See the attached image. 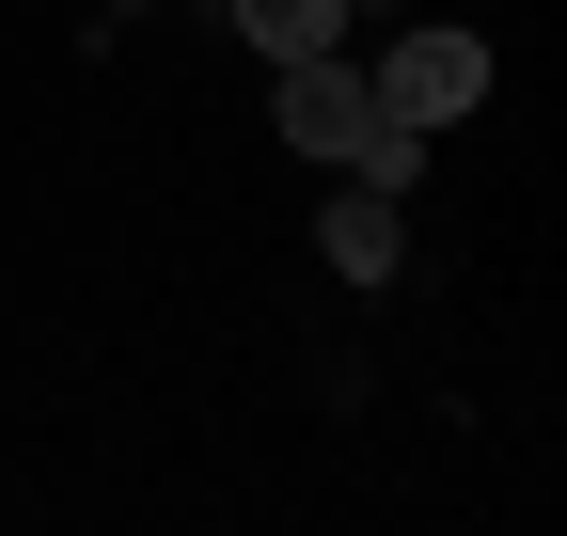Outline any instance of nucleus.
<instances>
[{"label": "nucleus", "instance_id": "nucleus-1", "mask_svg": "<svg viewBox=\"0 0 567 536\" xmlns=\"http://www.w3.org/2000/svg\"><path fill=\"white\" fill-rule=\"evenodd\" d=\"M363 95H379V111H410L425 143H442L457 111H488V32H442V17H394V48L363 63Z\"/></svg>", "mask_w": 567, "mask_h": 536}, {"label": "nucleus", "instance_id": "nucleus-2", "mask_svg": "<svg viewBox=\"0 0 567 536\" xmlns=\"http://www.w3.org/2000/svg\"><path fill=\"white\" fill-rule=\"evenodd\" d=\"M268 80H284V143H300V158H363L379 143V95H363V63H347V48H300V63H268Z\"/></svg>", "mask_w": 567, "mask_h": 536}, {"label": "nucleus", "instance_id": "nucleus-3", "mask_svg": "<svg viewBox=\"0 0 567 536\" xmlns=\"http://www.w3.org/2000/svg\"><path fill=\"white\" fill-rule=\"evenodd\" d=\"M316 252L347 268V285H394V268H410V206H394V189H363V174H331V206H316Z\"/></svg>", "mask_w": 567, "mask_h": 536}, {"label": "nucleus", "instance_id": "nucleus-4", "mask_svg": "<svg viewBox=\"0 0 567 536\" xmlns=\"http://www.w3.org/2000/svg\"><path fill=\"white\" fill-rule=\"evenodd\" d=\"M221 17H237L268 63H300V48H347V0H221Z\"/></svg>", "mask_w": 567, "mask_h": 536}, {"label": "nucleus", "instance_id": "nucleus-5", "mask_svg": "<svg viewBox=\"0 0 567 536\" xmlns=\"http://www.w3.org/2000/svg\"><path fill=\"white\" fill-rule=\"evenodd\" d=\"M363 17H410V0H347V32H363Z\"/></svg>", "mask_w": 567, "mask_h": 536}]
</instances>
